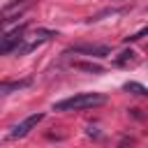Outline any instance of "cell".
Returning <instances> with one entry per match:
<instances>
[{
    "label": "cell",
    "mask_w": 148,
    "mask_h": 148,
    "mask_svg": "<svg viewBox=\"0 0 148 148\" xmlns=\"http://www.w3.org/2000/svg\"><path fill=\"white\" fill-rule=\"evenodd\" d=\"M104 102H106V97L102 92H79V95H72L67 99L56 102L53 111H83V109H95Z\"/></svg>",
    "instance_id": "cell-1"
},
{
    "label": "cell",
    "mask_w": 148,
    "mask_h": 148,
    "mask_svg": "<svg viewBox=\"0 0 148 148\" xmlns=\"http://www.w3.org/2000/svg\"><path fill=\"white\" fill-rule=\"evenodd\" d=\"M76 69H83V72H92V74H102V65H95V62H74Z\"/></svg>",
    "instance_id": "cell-8"
},
{
    "label": "cell",
    "mask_w": 148,
    "mask_h": 148,
    "mask_svg": "<svg viewBox=\"0 0 148 148\" xmlns=\"http://www.w3.org/2000/svg\"><path fill=\"white\" fill-rule=\"evenodd\" d=\"M65 53H86V56H97V58H104V56H109L111 53V46H106V44H79V46H72V49H67Z\"/></svg>",
    "instance_id": "cell-5"
},
{
    "label": "cell",
    "mask_w": 148,
    "mask_h": 148,
    "mask_svg": "<svg viewBox=\"0 0 148 148\" xmlns=\"http://www.w3.org/2000/svg\"><path fill=\"white\" fill-rule=\"evenodd\" d=\"M28 86H30V79H23V81H5L2 88H0V92L2 95H9L12 90H21V88H28Z\"/></svg>",
    "instance_id": "cell-6"
},
{
    "label": "cell",
    "mask_w": 148,
    "mask_h": 148,
    "mask_svg": "<svg viewBox=\"0 0 148 148\" xmlns=\"http://www.w3.org/2000/svg\"><path fill=\"white\" fill-rule=\"evenodd\" d=\"M51 37H56V32H53V30H46V28H37V30H35V35H32V39H30V42H25V44H21V46L16 49V53H30L32 49H37L39 44L49 42Z\"/></svg>",
    "instance_id": "cell-4"
},
{
    "label": "cell",
    "mask_w": 148,
    "mask_h": 148,
    "mask_svg": "<svg viewBox=\"0 0 148 148\" xmlns=\"http://www.w3.org/2000/svg\"><path fill=\"white\" fill-rule=\"evenodd\" d=\"M146 35H148V25H146V28H141L139 32H134V35H127V37H125V42H136V39H141V37H146Z\"/></svg>",
    "instance_id": "cell-10"
},
{
    "label": "cell",
    "mask_w": 148,
    "mask_h": 148,
    "mask_svg": "<svg viewBox=\"0 0 148 148\" xmlns=\"http://www.w3.org/2000/svg\"><path fill=\"white\" fill-rule=\"evenodd\" d=\"M44 120V113H32V116H28V118H23L21 123H16L12 130H9V139H21V136H25L32 127H37V123H42Z\"/></svg>",
    "instance_id": "cell-2"
},
{
    "label": "cell",
    "mask_w": 148,
    "mask_h": 148,
    "mask_svg": "<svg viewBox=\"0 0 148 148\" xmlns=\"http://www.w3.org/2000/svg\"><path fill=\"white\" fill-rule=\"evenodd\" d=\"M134 56H136V53H134V51L130 49V51H123V53H120V56H118V58H116L113 62H116L118 67H123V65H127V62H132V60H134Z\"/></svg>",
    "instance_id": "cell-9"
},
{
    "label": "cell",
    "mask_w": 148,
    "mask_h": 148,
    "mask_svg": "<svg viewBox=\"0 0 148 148\" xmlns=\"http://www.w3.org/2000/svg\"><path fill=\"white\" fill-rule=\"evenodd\" d=\"M23 32H25V23L16 25L14 30H7V32H5V37H2V53H9V51L18 49V46H21V42L25 39V37H23Z\"/></svg>",
    "instance_id": "cell-3"
},
{
    "label": "cell",
    "mask_w": 148,
    "mask_h": 148,
    "mask_svg": "<svg viewBox=\"0 0 148 148\" xmlns=\"http://www.w3.org/2000/svg\"><path fill=\"white\" fill-rule=\"evenodd\" d=\"M123 88H125L127 92H132V95H148V88H143V86L136 83V81H127Z\"/></svg>",
    "instance_id": "cell-7"
}]
</instances>
